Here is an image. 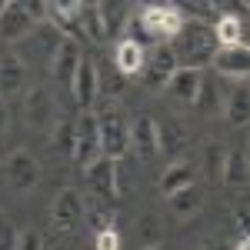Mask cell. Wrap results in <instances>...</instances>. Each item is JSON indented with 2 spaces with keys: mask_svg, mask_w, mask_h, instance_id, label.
Segmentation results:
<instances>
[{
  "mask_svg": "<svg viewBox=\"0 0 250 250\" xmlns=\"http://www.w3.org/2000/svg\"><path fill=\"white\" fill-rule=\"evenodd\" d=\"M27 83V67L17 54L0 57V97H14L20 94V87Z\"/></svg>",
  "mask_w": 250,
  "mask_h": 250,
  "instance_id": "cell-19",
  "label": "cell"
},
{
  "mask_svg": "<svg viewBox=\"0 0 250 250\" xmlns=\"http://www.w3.org/2000/svg\"><path fill=\"white\" fill-rule=\"evenodd\" d=\"M157 137H160V154L177 157V150L184 147V137H187V130H184L177 120H164V124H157Z\"/></svg>",
  "mask_w": 250,
  "mask_h": 250,
  "instance_id": "cell-24",
  "label": "cell"
},
{
  "mask_svg": "<svg viewBox=\"0 0 250 250\" xmlns=\"http://www.w3.org/2000/svg\"><path fill=\"white\" fill-rule=\"evenodd\" d=\"M130 150L140 160H150L154 154H160V137H157V120L147 114L134 117L130 124Z\"/></svg>",
  "mask_w": 250,
  "mask_h": 250,
  "instance_id": "cell-14",
  "label": "cell"
},
{
  "mask_svg": "<svg viewBox=\"0 0 250 250\" xmlns=\"http://www.w3.org/2000/svg\"><path fill=\"white\" fill-rule=\"evenodd\" d=\"M17 250H43V237L37 230H20V247Z\"/></svg>",
  "mask_w": 250,
  "mask_h": 250,
  "instance_id": "cell-33",
  "label": "cell"
},
{
  "mask_svg": "<svg viewBox=\"0 0 250 250\" xmlns=\"http://www.w3.org/2000/svg\"><path fill=\"white\" fill-rule=\"evenodd\" d=\"M3 7H7V0H0V14H3Z\"/></svg>",
  "mask_w": 250,
  "mask_h": 250,
  "instance_id": "cell-37",
  "label": "cell"
},
{
  "mask_svg": "<svg viewBox=\"0 0 250 250\" xmlns=\"http://www.w3.org/2000/svg\"><path fill=\"white\" fill-rule=\"evenodd\" d=\"M227 187L240 190L250 184V160L244 150H227V164H224V177H220Z\"/></svg>",
  "mask_w": 250,
  "mask_h": 250,
  "instance_id": "cell-21",
  "label": "cell"
},
{
  "mask_svg": "<svg viewBox=\"0 0 250 250\" xmlns=\"http://www.w3.org/2000/svg\"><path fill=\"white\" fill-rule=\"evenodd\" d=\"M87 224H90V230H94V233L110 230V227H114V213H110V210H104V207L97 204L94 210H87Z\"/></svg>",
  "mask_w": 250,
  "mask_h": 250,
  "instance_id": "cell-30",
  "label": "cell"
},
{
  "mask_svg": "<svg viewBox=\"0 0 250 250\" xmlns=\"http://www.w3.org/2000/svg\"><path fill=\"white\" fill-rule=\"evenodd\" d=\"M83 217H87V204H83L80 190H60L54 197L50 220H54L57 230H77L80 224H83Z\"/></svg>",
  "mask_w": 250,
  "mask_h": 250,
  "instance_id": "cell-9",
  "label": "cell"
},
{
  "mask_svg": "<svg viewBox=\"0 0 250 250\" xmlns=\"http://www.w3.org/2000/svg\"><path fill=\"white\" fill-rule=\"evenodd\" d=\"M34 27H37V20L30 17V10H27L23 3H17V0H7V7H3V14H0V40L17 43V40H23Z\"/></svg>",
  "mask_w": 250,
  "mask_h": 250,
  "instance_id": "cell-12",
  "label": "cell"
},
{
  "mask_svg": "<svg viewBox=\"0 0 250 250\" xmlns=\"http://www.w3.org/2000/svg\"><path fill=\"white\" fill-rule=\"evenodd\" d=\"M180 70V60L173 54L170 43H154V50L147 54L144 63V83L150 90H167V83L173 80V74Z\"/></svg>",
  "mask_w": 250,
  "mask_h": 250,
  "instance_id": "cell-4",
  "label": "cell"
},
{
  "mask_svg": "<svg viewBox=\"0 0 250 250\" xmlns=\"http://www.w3.org/2000/svg\"><path fill=\"white\" fill-rule=\"evenodd\" d=\"M94 250H120V230L110 227V230L94 233Z\"/></svg>",
  "mask_w": 250,
  "mask_h": 250,
  "instance_id": "cell-31",
  "label": "cell"
},
{
  "mask_svg": "<svg viewBox=\"0 0 250 250\" xmlns=\"http://www.w3.org/2000/svg\"><path fill=\"white\" fill-rule=\"evenodd\" d=\"M70 94H74V100H77L80 110H90L94 107V100L100 97V80H97V63L90 57L80 60L77 67V77H74V83H70Z\"/></svg>",
  "mask_w": 250,
  "mask_h": 250,
  "instance_id": "cell-15",
  "label": "cell"
},
{
  "mask_svg": "<svg viewBox=\"0 0 250 250\" xmlns=\"http://www.w3.org/2000/svg\"><path fill=\"white\" fill-rule=\"evenodd\" d=\"M213 37H217V47H237V43H244V20H240V14L224 10L217 17V23H213Z\"/></svg>",
  "mask_w": 250,
  "mask_h": 250,
  "instance_id": "cell-20",
  "label": "cell"
},
{
  "mask_svg": "<svg viewBox=\"0 0 250 250\" xmlns=\"http://www.w3.org/2000/svg\"><path fill=\"white\" fill-rule=\"evenodd\" d=\"M184 20H187V10L184 7H177V3H147V7H140L134 17V27L140 43L144 40H150V43H170L177 34H180V27H184Z\"/></svg>",
  "mask_w": 250,
  "mask_h": 250,
  "instance_id": "cell-2",
  "label": "cell"
},
{
  "mask_svg": "<svg viewBox=\"0 0 250 250\" xmlns=\"http://www.w3.org/2000/svg\"><path fill=\"white\" fill-rule=\"evenodd\" d=\"M144 250H167L164 244H154V247H144Z\"/></svg>",
  "mask_w": 250,
  "mask_h": 250,
  "instance_id": "cell-36",
  "label": "cell"
},
{
  "mask_svg": "<svg viewBox=\"0 0 250 250\" xmlns=\"http://www.w3.org/2000/svg\"><path fill=\"white\" fill-rule=\"evenodd\" d=\"M83 180H87V187L94 190L97 200L117 204V197H120V184H117V160H110V157H97L90 167H83Z\"/></svg>",
  "mask_w": 250,
  "mask_h": 250,
  "instance_id": "cell-6",
  "label": "cell"
},
{
  "mask_svg": "<svg viewBox=\"0 0 250 250\" xmlns=\"http://www.w3.org/2000/svg\"><path fill=\"white\" fill-rule=\"evenodd\" d=\"M204 164H207V177H224V164H227V147L224 144H210L204 150Z\"/></svg>",
  "mask_w": 250,
  "mask_h": 250,
  "instance_id": "cell-28",
  "label": "cell"
},
{
  "mask_svg": "<svg viewBox=\"0 0 250 250\" xmlns=\"http://www.w3.org/2000/svg\"><path fill=\"white\" fill-rule=\"evenodd\" d=\"M200 250H233V247L224 240V237H207V240L200 244Z\"/></svg>",
  "mask_w": 250,
  "mask_h": 250,
  "instance_id": "cell-34",
  "label": "cell"
},
{
  "mask_svg": "<svg viewBox=\"0 0 250 250\" xmlns=\"http://www.w3.org/2000/svg\"><path fill=\"white\" fill-rule=\"evenodd\" d=\"M3 177H7L10 190L30 193L40 184V164H37V157L30 154V150H14V154H7V160H3Z\"/></svg>",
  "mask_w": 250,
  "mask_h": 250,
  "instance_id": "cell-5",
  "label": "cell"
},
{
  "mask_svg": "<svg viewBox=\"0 0 250 250\" xmlns=\"http://www.w3.org/2000/svg\"><path fill=\"white\" fill-rule=\"evenodd\" d=\"M20 247V230L7 213H0V250H17Z\"/></svg>",
  "mask_w": 250,
  "mask_h": 250,
  "instance_id": "cell-29",
  "label": "cell"
},
{
  "mask_svg": "<svg viewBox=\"0 0 250 250\" xmlns=\"http://www.w3.org/2000/svg\"><path fill=\"white\" fill-rule=\"evenodd\" d=\"M23 114H27V124L34 130H54L57 127V100H54L50 90L34 87L23 100Z\"/></svg>",
  "mask_w": 250,
  "mask_h": 250,
  "instance_id": "cell-7",
  "label": "cell"
},
{
  "mask_svg": "<svg viewBox=\"0 0 250 250\" xmlns=\"http://www.w3.org/2000/svg\"><path fill=\"white\" fill-rule=\"evenodd\" d=\"M100 157V127H97V114L83 110L77 117V144H74V160L90 167Z\"/></svg>",
  "mask_w": 250,
  "mask_h": 250,
  "instance_id": "cell-11",
  "label": "cell"
},
{
  "mask_svg": "<svg viewBox=\"0 0 250 250\" xmlns=\"http://www.w3.org/2000/svg\"><path fill=\"white\" fill-rule=\"evenodd\" d=\"M200 114H220L224 110V97H220V87H217V80H207L200 83V94H197V104H193Z\"/></svg>",
  "mask_w": 250,
  "mask_h": 250,
  "instance_id": "cell-25",
  "label": "cell"
},
{
  "mask_svg": "<svg viewBox=\"0 0 250 250\" xmlns=\"http://www.w3.org/2000/svg\"><path fill=\"white\" fill-rule=\"evenodd\" d=\"M247 160H250V147H247Z\"/></svg>",
  "mask_w": 250,
  "mask_h": 250,
  "instance_id": "cell-38",
  "label": "cell"
},
{
  "mask_svg": "<svg viewBox=\"0 0 250 250\" xmlns=\"http://www.w3.org/2000/svg\"><path fill=\"white\" fill-rule=\"evenodd\" d=\"M97 20H100V40L117 37V30L127 23V7H120V3H97Z\"/></svg>",
  "mask_w": 250,
  "mask_h": 250,
  "instance_id": "cell-23",
  "label": "cell"
},
{
  "mask_svg": "<svg viewBox=\"0 0 250 250\" xmlns=\"http://www.w3.org/2000/svg\"><path fill=\"white\" fill-rule=\"evenodd\" d=\"M74 144H77V124L74 120H57V127H54V147H57L60 154L74 157Z\"/></svg>",
  "mask_w": 250,
  "mask_h": 250,
  "instance_id": "cell-27",
  "label": "cell"
},
{
  "mask_svg": "<svg viewBox=\"0 0 250 250\" xmlns=\"http://www.w3.org/2000/svg\"><path fill=\"white\" fill-rule=\"evenodd\" d=\"M144 63H147V47H144L140 40L130 37V34L117 37V43H114V67L124 74V77L144 74Z\"/></svg>",
  "mask_w": 250,
  "mask_h": 250,
  "instance_id": "cell-13",
  "label": "cell"
},
{
  "mask_svg": "<svg viewBox=\"0 0 250 250\" xmlns=\"http://www.w3.org/2000/svg\"><path fill=\"white\" fill-rule=\"evenodd\" d=\"M170 47H173V54H177V60H180V67H193V70L207 67L213 60V54L220 50L217 37H213V23H207V20H200V17L184 20V27L170 40Z\"/></svg>",
  "mask_w": 250,
  "mask_h": 250,
  "instance_id": "cell-1",
  "label": "cell"
},
{
  "mask_svg": "<svg viewBox=\"0 0 250 250\" xmlns=\"http://www.w3.org/2000/svg\"><path fill=\"white\" fill-rule=\"evenodd\" d=\"M167 204H170V210L177 213V217H193V213L204 210V190H200L197 184H190V187H184V190L170 193Z\"/></svg>",
  "mask_w": 250,
  "mask_h": 250,
  "instance_id": "cell-22",
  "label": "cell"
},
{
  "mask_svg": "<svg viewBox=\"0 0 250 250\" xmlns=\"http://www.w3.org/2000/svg\"><path fill=\"white\" fill-rule=\"evenodd\" d=\"M80 60H83V50H80L77 40L60 37L57 47H54V57H50V77L57 80V83H63V87H70L74 77H77Z\"/></svg>",
  "mask_w": 250,
  "mask_h": 250,
  "instance_id": "cell-8",
  "label": "cell"
},
{
  "mask_svg": "<svg viewBox=\"0 0 250 250\" xmlns=\"http://www.w3.org/2000/svg\"><path fill=\"white\" fill-rule=\"evenodd\" d=\"M97 127H100V157L124 160L127 150H130V127H127V120L117 110H104L97 117Z\"/></svg>",
  "mask_w": 250,
  "mask_h": 250,
  "instance_id": "cell-3",
  "label": "cell"
},
{
  "mask_svg": "<svg viewBox=\"0 0 250 250\" xmlns=\"http://www.w3.org/2000/svg\"><path fill=\"white\" fill-rule=\"evenodd\" d=\"M140 233H144V244H147V247L160 244V240H157L160 227H157V220H154V217H144V220H140Z\"/></svg>",
  "mask_w": 250,
  "mask_h": 250,
  "instance_id": "cell-32",
  "label": "cell"
},
{
  "mask_svg": "<svg viewBox=\"0 0 250 250\" xmlns=\"http://www.w3.org/2000/svg\"><path fill=\"white\" fill-rule=\"evenodd\" d=\"M210 67L220 77L230 80H250V43H237V47H220L213 54Z\"/></svg>",
  "mask_w": 250,
  "mask_h": 250,
  "instance_id": "cell-10",
  "label": "cell"
},
{
  "mask_svg": "<svg viewBox=\"0 0 250 250\" xmlns=\"http://www.w3.org/2000/svg\"><path fill=\"white\" fill-rule=\"evenodd\" d=\"M224 117L230 127H247L250 124V80L233 83L224 97Z\"/></svg>",
  "mask_w": 250,
  "mask_h": 250,
  "instance_id": "cell-16",
  "label": "cell"
},
{
  "mask_svg": "<svg viewBox=\"0 0 250 250\" xmlns=\"http://www.w3.org/2000/svg\"><path fill=\"white\" fill-rule=\"evenodd\" d=\"M190 184H197V167H193L190 160H173V164H167V170L160 173V193L164 197H170V193L184 190V187H190Z\"/></svg>",
  "mask_w": 250,
  "mask_h": 250,
  "instance_id": "cell-18",
  "label": "cell"
},
{
  "mask_svg": "<svg viewBox=\"0 0 250 250\" xmlns=\"http://www.w3.org/2000/svg\"><path fill=\"white\" fill-rule=\"evenodd\" d=\"M233 250H250V237H240V240L233 244Z\"/></svg>",
  "mask_w": 250,
  "mask_h": 250,
  "instance_id": "cell-35",
  "label": "cell"
},
{
  "mask_svg": "<svg viewBox=\"0 0 250 250\" xmlns=\"http://www.w3.org/2000/svg\"><path fill=\"white\" fill-rule=\"evenodd\" d=\"M200 83H204V70H193V67H180L173 80L167 83V94L180 104H197V94H200Z\"/></svg>",
  "mask_w": 250,
  "mask_h": 250,
  "instance_id": "cell-17",
  "label": "cell"
},
{
  "mask_svg": "<svg viewBox=\"0 0 250 250\" xmlns=\"http://www.w3.org/2000/svg\"><path fill=\"white\" fill-rule=\"evenodd\" d=\"M97 80H100V94L104 97H120L127 90V77L117 70L114 63H110V67H100V70H97Z\"/></svg>",
  "mask_w": 250,
  "mask_h": 250,
  "instance_id": "cell-26",
  "label": "cell"
}]
</instances>
